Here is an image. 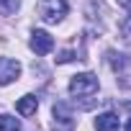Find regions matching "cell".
I'll list each match as a JSON object with an SVG mask.
<instances>
[{
  "label": "cell",
  "instance_id": "ba28073f",
  "mask_svg": "<svg viewBox=\"0 0 131 131\" xmlns=\"http://www.w3.org/2000/svg\"><path fill=\"white\" fill-rule=\"evenodd\" d=\"M0 131H21L18 118H13V116L3 113V116H0Z\"/></svg>",
  "mask_w": 131,
  "mask_h": 131
},
{
  "label": "cell",
  "instance_id": "4fadbf2b",
  "mask_svg": "<svg viewBox=\"0 0 131 131\" xmlns=\"http://www.w3.org/2000/svg\"><path fill=\"white\" fill-rule=\"evenodd\" d=\"M126 108H128V111H131V103H126Z\"/></svg>",
  "mask_w": 131,
  "mask_h": 131
},
{
  "label": "cell",
  "instance_id": "277c9868",
  "mask_svg": "<svg viewBox=\"0 0 131 131\" xmlns=\"http://www.w3.org/2000/svg\"><path fill=\"white\" fill-rule=\"evenodd\" d=\"M18 75H21V64L10 57H0V85L18 80Z\"/></svg>",
  "mask_w": 131,
  "mask_h": 131
},
{
  "label": "cell",
  "instance_id": "6da1fadb",
  "mask_svg": "<svg viewBox=\"0 0 131 131\" xmlns=\"http://www.w3.org/2000/svg\"><path fill=\"white\" fill-rule=\"evenodd\" d=\"M67 0H41L39 3V18L44 23H59L67 16Z\"/></svg>",
  "mask_w": 131,
  "mask_h": 131
},
{
  "label": "cell",
  "instance_id": "7a4b0ae2",
  "mask_svg": "<svg viewBox=\"0 0 131 131\" xmlns=\"http://www.w3.org/2000/svg\"><path fill=\"white\" fill-rule=\"evenodd\" d=\"M70 93L72 95H93V93H98V77L93 72L75 75L72 82H70Z\"/></svg>",
  "mask_w": 131,
  "mask_h": 131
},
{
  "label": "cell",
  "instance_id": "30bf717a",
  "mask_svg": "<svg viewBox=\"0 0 131 131\" xmlns=\"http://www.w3.org/2000/svg\"><path fill=\"white\" fill-rule=\"evenodd\" d=\"M72 59H77V51H72V49H67V51H59V57H57V64L72 62Z\"/></svg>",
  "mask_w": 131,
  "mask_h": 131
},
{
  "label": "cell",
  "instance_id": "9c48e42d",
  "mask_svg": "<svg viewBox=\"0 0 131 131\" xmlns=\"http://www.w3.org/2000/svg\"><path fill=\"white\" fill-rule=\"evenodd\" d=\"M18 5H21V0H0V10H3L5 16H8V13H16Z\"/></svg>",
  "mask_w": 131,
  "mask_h": 131
},
{
  "label": "cell",
  "instance_id": "8992f818",
  "mask_svg": "<svg viewBox=\"0 0 131 131\" xmlns=\"http://www.w3.org/2000/svg\"><path fill=\"white\" fill-rule=\"evenodd\" d=\"M118 116L116 113H100L98 118H95V128L98 131H118Z\"/></svg>",
  "mask_w": 131,
  "mask_h": 131
},
{
  "label": "cell",
  "instance_id": "3957f363",
  "mask_svg": "<svg viewBox=\"0 0 131 131\" xmlns=\"http://www.w3.org/2000/svg\"><path fill=\"white\" fill-rule=\"evenodd\" d=\"M51 113H54V131H72L75 128V116L67 103H57L51 108Z\"/></svg>",
  "mask_w": 131,
  "mask_h": 131
},
{
  "label": "cell",
  "instance_id": "5bb4252c",
  "mask_svg": "<svg viewBox=\"0 0 131 131\" xmlns=\"http://www.w3.org/2000/svg\"><path fill=\"white\" fill-rule=\"evenodd\" d=\"M128 16H131V5H128Z\"/></svg>",
  "mask_w": 131,
  "mask_h": 131
},
{
  "label": "cell",
  "instance_id": "7c38bea8",
  "mask_svg": "<svg viewBox=\"0 0 131 131\" xmlns=\"http://www.w3.org/2000/svg\"><path fill=\"white\" fill-rule=\"evenodd\" d=\"M123 3H126V5H131V0H123Z\"/></svg>",
  "mask_w": 131,
  "mask_h": 131
},
{
  "label": "cell",
  "instance_id": "8fae6325",
  "mask_svg": "<svg viewBox=\"0 0 131 131\" xmlns=\"http://www.w3.org/2000/svg\"><path fill=\"white\" fill-rule=\"evenodd\" d=\"M126 131H131V118H128V126H126Z\"/></svg>",
  "mask_w": 131,
  "mask_h": 131
},
{
  "label": "cell",
  "instance_id": "5b68a950",
  "mask_svg": "<svg viewBox=\"0 0 131 131\" xmlns=\"http://www.w3.org/2000/svg\"><path fill=\"white\" fill-rule=\"evenodd\" d=\"M31 49L44 57V54H49V51L54 49V39H51L46 31H34V34H31Z\"/></svg>",
  "mask_w": 131,
  "mask_h": 131
},
{
  "label": "cell",
  "instance_id": "52a82bcc",
  "mask_svg": "<svg viewBox=\"0 0 131 131\" xmlns=\"http://www.w3.org/2000/svg\"><path fill=\"white\" fill-rule=\"evenodd\" d=\"M36 108H39V100H36V95H23L18 103H16V111L21 113V116H34L36 113Z\"/></svg>",
  "mask_w": 131,
  "mask_h": 131
}]
</instances>
